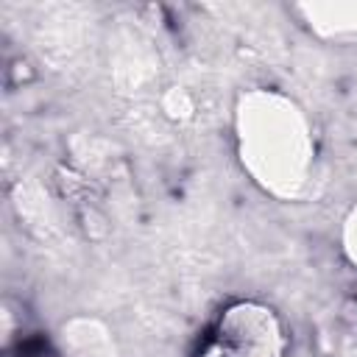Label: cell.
<instances>
[{
    "label": "cell",
    "instance_id": "3",
    "mask_svg": "<svg viewBox=\"0 0 357 357\" xmlns=\"http://www.w3.org/2000/svg\"><path fill=\"white\" fill-rule=\"evenodd\" d=\"M293 11L321 39H351L357 36V0H315L298 3Z\"/></svg>",
    "mask_w": 357,
    "mask_h": 357
},
{
    "label": "cell",
    "instance_id": "2",
    "mask_svg": "<svg viewBox=\"0 0 357 357\" xmlns=\"http://www.w3.org/2000/svg\"><path fill=\"white\" fill-rule=\"evenodd\" d=\"M284 337L273 310L240 301L229 307L201 357H282Z\"/></svg>",
    "mask_w": 357,
    "mask_h": 357
},
{
    "label": "cell",
    "instance_id": "1",
    "mask_svg": "<svg viewBox=\"0 0 357 357\" xmlns=\"http://www.w3.org/2000/svg\"><path fill=\"white\" fill-rule=\"evenodd\" d=\"M245 167L276 195H293L307 181L312 139L301 109L276 92H251L237 114Z\"/></svg>",
    "mask_w": 357,
    "mask_h": 357
},
{
    "label": "cell",
    "instance_id": "4",
    "mask_svg": "<svg viewBox=\"0 0 357 357\" xmlns=\"http://www.w3.org/2000/svg\"><path fill=\"white\" fill-rule=\"evenodd\" d=\"M86 335H89V321H75V324H70V329H64V340L70 343L73 354H78V357H106V346H109L106 332H100L95 326L92 337H86Z\"/></svg>",
    "mask_w": 357,
    "mask_h": 357
},
{
    "label": "cell",
    "instance_id": "5",
    "mask_svg": "<svg viewBox=\"0 0 357 357\" xmlns=\"http://www.w3.org/2000/svg\"><path fill=\"white\" fill-rule=\"evenodd\" d=\"M346 248H349L351 259L357 262V212L349 218V226H346Z\"/></svg>",
    "mask_w": 357,
    "mask_h": 357
}]
</instances>
